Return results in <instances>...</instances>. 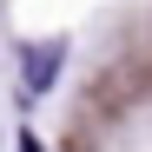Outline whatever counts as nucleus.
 <instances>
[{
	"instance_id": "f257e3e1",
	"label": "nucleus",
	"mask_w": 152,
	"mask_h": 152,
	"mask_svg": "<svg viewBox=\"0 0 152 152\" xmlns=\"http://www.w3.org/2000/svg\"><path fill=\"white\" fill-rule=\"evenodd\" d=\"M60 60H66L60 40H33V46H27V86L46 93V86H53V73H60Z\"/></svg>"
}]
</instances>
